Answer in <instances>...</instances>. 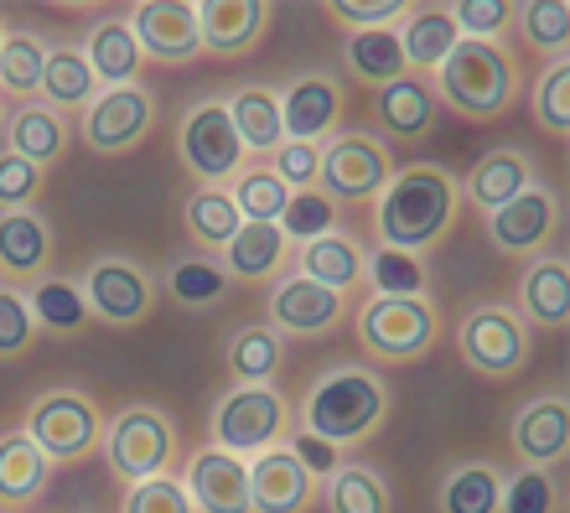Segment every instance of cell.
Instances as JSON below:
<instances>
[{"mask_svg": "<svg viewBox=\"0 0 570 513\" xmlns=\"http://www.w3.org/2000/svg\"><path fill=\"white\" fill-rule=\"evenodd\" d=\"M456 208H462V181L451 177L441 161H410L379 193V213H374L379 244L425 259L451 234Z\"/></svg>", "mask_w": 570, "mask_h": 513, "instance_id": "cell-1", "label": "cell"}, {"mask_svg": "<svg viewBox=\"0 0 570 513\" xmlns=\"http://www.w3.org/2000/svg\"><path fill=\"white\" fill-rule=\"evenodd\" d=\"M384 421H390V384L363 363H337L327 374H316L301 399V431H312L332 446H353V441L374 436Z\"/></svg>", "mask_w": 570, "mask_h": 513, "instance_id": "cell-2", "label": "cell"}, {"mask_svg": "<svg viewBox=\"0 0 570 513\" xmlns=\"http://www.w3.org/2000/svg\"><path fill=\"white\" fill-rule=\"evenodd\" d=\"M435 99H446L462 120H503L519 99V58L503 42L462 37L435 68Z\"/></svg>", "mask_w": 570, "mask_h": 513, "instance_id": "cell-3", "label": "cell"}, {"mask_svg": "<svg viewBox=\"0 0 570 513\" xmlns=\"http://www.w3.org/2000/svg\"><path fill=\"white\" fill-rule=\"evenodd\" d=\"M441 337V317L425 296H368L358 306V343L379 363H421Z\"/></svg>", "mask_w": 570, "mask_h": 513, "instance_id": "cell-4", "label": "cell"}, {"mask_svg": "<svg viewBox=\"0 0 570 513\" xmlns=\"http://www.w3.org/2000/svg\"><path fill=\"white\" fill-rule=\"evenodd\" d=\"M177 452H181L177 421L156 405H130L105 425V456L120 483L161 477V472L177 467Z\"/></svg>", "mask_w": 570, "mask_h": 513, "instance_id": "cell-5", "label": "cell"}, {"mask_svg": "<svg viewBox=\"0 0 570 513\" xmlns=\"http://www.w3.org/2000/svg\"><path fill=\"white\" fill-rule=\"evenodd\" d=\"M456 347L462 363L482 378H519L534 358V337H529L524 317L503 302H478L456 327Z\"/></svg>", "mask_w": 570, "mask_h": 513, "instance_id": "cell-6", "label": "cell"}, {"mask_svg": "<svg viewBox=\"0 0 570 513\" xmlns=\"http://www.w3.org/2000/svg\"><path fill=\"white\" fill-rule=\"evenodd\" d=\"M52 462H78L94 446H105V415L83 389H47L37 405L27 410L21 425Z\"/></svg>", "mask_w": 570, "mask_h": 513, "instance_id": "cell-7", "label": "cell"}, {"mask_svg": "<svg viewBox=\"0 0 570 513\" xmlns=\"http://www.w3.org/2000/svg\"><path fill=\"white\" fill-rule=\"evenodd\" d=\"M83 306L89 317H99L105 327H140L156 306V280L146 275V265L130 255H99L83 265Z\"/></svg>", "mask_w": 570, "mask_h": 513, "instance_id": "cell-8", "label": "cell"}, {"mask_svg": "<svg viewBox=\"0 0 570 513\" xmlns=\"http://www.w3.org/2000/svg\"><path fill=\"white\" fill-rule=\"evenodd\" d=\"M285 421H291V405H285L281 389L239 384V389H228L213 405V441L234 456H255L285 436Z\"/></svg>", "mask_w": 570, "mask_h": 513, "instance_id": "cell-9", "label": "cell"}, {"mask_svg": "<svg viewBox=\"0 0 570 513\" xmlns=\"http://www.w3.org/2000/svg\"><path fill=\"white\" fill-rule=\"evenodd\" d=\"M394 177L390 146L374 136V130H347L332 146H322V177L316 187L332 197V203H374Z\"/></svg>", "mask_w": 570, "mask_h": 513, "instance_id": "cell-10", "label": "cell"}, {"mask_svg": "<svg viewBox=\"0 0 570 513\" xmlns=\"http://www.w3.org/2000/svg\"><path fill=\"white\" fill-rule=\"evenodd\" d=\"M177 151H181L187 171H193L203 187L239 177V167H244V140H239V130H234V120H228V105H224V99H203V105H193L187 115H181Z\"/></svg>", "mask_w": 570, "mask_h": 513, "instance_id": "cell-11", "label": "cell"}, {"mask_svg": "<svg viewBox=\"0 0 570 513\" xmlns=\"http://www.w3.org/2000/svg\"><path fill=\"white\" fill-rule=\"evenodd\" d=\"M150 125H156V99H150L140 83L105 89L83 109V140H89V151H99V156L136 151L140 140L150 136Z\"/></svg>", "mask_w": 570, "mask_h": 513, "instance_id": "cell-12", "label": "cell"}, {"mask_svg": "<svg viewBox=\"0 0 570 513\" xmlns=\"http://www.w3.org/2000/svg\"><path fill=\"white\" fill-rule=\"evenodd\" d=\"M556 234H560V197L544 181H534L513 203L488 213V244L498 255H540Z\"/></svg>", "mask_w": 570, "mask_h": 513, "instance_id": "cell-13", "label": "cell"}, {"mask_svg": "<svg viewBox=\"0 0 570 513\" xmlns=\"http://www.w3.org/2000/svg\"><path fill=\"white\" fill-rule=\"evenodd\" d=\"M146 58L156 62H197L203 58V31H197V6L187 0H140L125 16Z\"/></svg>", "mask_w": 570, "mask_h": 513, "instance_id": "cell-14", "label": "cell"}, {"mask_svg": "<svg viewBox=\"0 0 570 513\" xmlns=\"http://www.w3.org/2000/svg\"><path fill=\"white\" fill-rule=\"evenodd\" d=\"M316 503V477L296 462L291 446H265L249 462V509L255 513H306Z\"/></svg>", "mask_w": 570, "mask_h": 513, "instance_id": "cell-15", "label": "cell"}, {"mask_svg": "<svg viewBox=\"0 0 570 513\" xmlns=\"http://www.w3.org/2000/svg\"><path fill=\"white\" fill-rule=\"evenodd\" d=\"M187 499L197 513H255L249 509V462L224 446H203L187 462Z\"/></svg>", "mask_w": 570, "mask_h": 513, "instance_id": "cell-16", "label": "cell"}, {"mask_svg": "<svg viewBox=\"0 0 570 513\" xmlns=\"http://www.w3.org/2000/svg\"><path fill=\"white\" fill-rule=\"evenodd\" d=\"M343 83L332 73H301L281 89V125L285 140H306L316 146L322 136H332V125L343 120Z\"/></svg>", "mask_w": 570, "mask_h": 513, "instance_id": "cell-17", "label": "cell"}, {"mask_svg": "<svg viewBox=\"0 0 570 513\" xmlns=\"http://www.w3.org/2000/svg\"><path fill=\"white\" fill-rule=\"evenodd\" d=\"M509 441H513V456L524 467H560L566 462V446H570V410H566V394H540L519 405L509 425Z\"/></svg>", "mask_w": 570, "mask_h": 513, "instance_id": "cell-18", "label": "cell"}, {"mask_svg": "<svg viewBox=\"0 0 570 513\" xmlns=\"http://www.w3.org/2000/svg\"><path fill=\"white\" fill-rule=\"evenodd\" d=\"M275 6L271 0H203L197 6V31L208 58H244L265 37Z\"/></svg>", "mask_w": 570, "mask_h": 513, "instance_id": "cell-19", "label": "cell"}, {"mask_svg": "<svg viewBox=\"0 0 570 513\" xmlns=\"http://www.w3.org/2000/svg\"><path fill=\"white\" fill-rule=\"evenodd\" d=\"M337 322H343V296L306 275H291L271 290V327L281 337H322Z\"/></svg>", "mask_w": 570, "mask_h": 513, "instance_id": "cell-20", "label": "cell"}, {"mask_svg": "<svg viewBox=\"0 0 570 513\" xmlns=\"http://www.w3.org/2000/svg\"><path fill=\"white\" fill-rule=\"evenodd\" d=\"M435 83L425 73H405L374 89V130L384 140H425L435 130Z\"/></svg>", "mask_w": 570, "mask_h": 513, "instance_id": "cell-21", "label": "cell"}, {"mask_svg": "<svg viewBox=\"0 0 570 513\" xmlns=\"http://www.w3.org/2000/svg\"><path fill=\"white\" fill-rule=\"evenodd\" d=\"M534 181H540V171H534L529 151L498 146V151H482L478 161H472V171L462 177V197L478 203L482 213H493V208H503V203H513L524 187H534Z\"/></svg>", "mask_w": 570, "mask_h": 513, "instance_id": "cell-22", "label": "cell"}, {"mask_svg": "<svg viewBox=\"0 0 570 513\" xmlns=\"http://www.w3.org/2000/svg\"><path fill=\"white\" fill-rule=\"evenodd\" d=\"M52 265V228L37 208H16L0 213V275L11 280H42Z\"/></svg>", "mask_w": 570, "mask_h": 513, "instance_id": "cell-23", "label": "cell"}, {"mask_svg": "<svg viewBox=\"0 0 570 513\" xmlns=\"http://www.w3.org/2000/svg\"><path fill=\"white\" fill-rule=\"evenodd\" d=\"M363 265H368L363 244L347 239V234H337V228L296 249V275H306V280H316V286L337 290V296H347V290L363 286Z\"/></svg>", "mask_w": 570, "mask_h": 513, "instance_id": "cell-24", "label": "cell"}, {"mask_svg": "<svg viewBox=\"0 0 570 513\" xmlns=\"http://www.w3.org/2000/svg\"><path fill=\"white\" fill-rule=\"evenodd\" d=\"M47 483H52V456L27 431H6L0 436V503L27 509L31 499H42Z\"/></svg>", "mask_w": 570, "mask_h": 513, "instance_id": "cell-25", "label": "cell"}, {"mask_svg": "<svg viewBox=\"0 0 570 513\" xmlns=\"http://www.w3.org/2000/svg\"><path fill=\"white\" fill-rule=\"evenodd\" d=\"M6 151L27 156L31 167H52V161H62V151H68V120H62L58 109L47 105H16L11 115H6Z\"/></svg>", "mask_w": 570, "mask_h": 513, "instance_id": "cell-26", "label": "cell"}, {"mask_svg": "<svg viewBox=\"0 0 570 513\" xmlns=\"http://www.w3.org/2000/svg\"><path fill=\"white\" fill-rule=\"evenodd\" d=\"M519 306H524V327L560 333L570 322V270L566 259H534L519 280Z\"/></svg>", "mask_w": 570, "mask_h": 513, "instance_id": "cell-27", "label": "cell"}, {"mask_svg": "<svg viewBox=\"0 0 570 513\" xmlns=\"http://www.w3.org/2000/svg\"><path fill=\"white\" fill-rule=\"evenodd\" d=\"M224 363L234 384H275L285 368V337L265 322H249V327H234L224 343Z\"/></svg>", "mask_w": 570, "mask_h": 513, "instance_id": "cell-28", "label": "cell"}, {"mask_svg": "<svg viewBox=\"0 0 570 513\" xmlns=\"http://www.w3.org/2000/svg\"><path fill=\"white\" fill-rule=\"evenodd\" d=\"M83 58H89L94 78L109 83V89H125V83H136V68H140V42L130 21L125 16H105V21H94L89 31V47H83Z\"/></svg>", "mask_w": 570, "mask_h": 513, "instance_id": "cell-29", "label": "cell"}, {"mask_svg": "<svg viewBox=\"0 0 570 513\" xmlns=\"http://www.w3.org/2000/svg\"><path fill=\"white\" fill-rule=\"evenodd\" d=\"M503 503V467L493 462H456L435 487V513H498Z\"/></svg>", "mask_w": 570, "mask_h": 513, "instance_id": "cell-30", "label": "cell"}, {"mask_svg": "<svg viewBox=\"0 0 570 513\" xmlns=\"http://www.w3.org/2000/svg\"><path fill=\"white\" fill-rule=\"evenodd\" d=\"M456 42H462V31H456V21H451L446 6H410V21H405V31H400V47H405L410 73L441 68Z\"/></svg>", "mask_w": 570, "mask_h": 513, "instance_id": "cell-31", "label": "cell"}, {"mask_svg": "<svg viewBox=\"0 0 570 513\" xmlns=\"http://www.w3.org/2000/svg\"><path fill=\"white\" fill-rule=\"evenodd\" d=\"M228 120L239 130L244 151H275L285 140V125H281V93L265 89V83H244L234 89L228 99Z\"/></svg>", "mask_w": 570, "mask_h": 513, "instance_id": "cell-32", "label": "cell"}, {"mask_svg": "<svg viewBox=\"0 0 570 513\" xmlns=\"http://www.w3.org/2000/svg\"><path fill=\"white\" fill-rule=\"evenodd\" d=\"M181 224H187V234H193L197 249H228V239L244 228V213L239 203H234V193H224V187H197L187 203H181Z\"/></svg>", "mask_w": 570, "mask_h": 513, "instance_id": "cell-33", "label": "cell"}, {"mask_svg": "<svg viewBox=\"0 0 570 513\" xmlns=\"http://www.w3.org/2000/svg\"><path fill=\"white\" fill-rule=\"evenodd\" d=\"M343 58H347V73H358L363 83H374V89H384V83H394V78L410 73L405 47H400V31H394V27L347 31Z\"/></svg>", "mask_w": 570, "mask_h": 513, "instance_id": "cell-34", "label": "cell"}, {"mask_svg": "<svg viewBox=\"0 0 570 513\" xmlns=\"http://www.w3.org/2000/svg\"><path fill=\"white\" fill-rule=\"evenodd\" d=\"M291 239L281 234V224H244L224 249V270L228 280H265L275 275V265H285Z\"/></svg>", "mask_w": 570, "mask_h": 513, "instance_id": "cell-35", "label": "cell"}, {"mask_svg": "<svg viewBox=\"0 0 570 513\" xmlns=\"http://www.w3.org/2000/svg\"><path fill=\"white\" fill-rule=\"evenodd\" d=\"M42 99L47 109H89L99 99V78L78 47H52L42 68Z\"/></svg>", "mask_w": 570, "mask_h": 513, "instance_id": "cell-36", "label": "cell"}, {"mask_svg": "<svg viewBox=\"0 0 570 513\" xmlns=\"http://www.w3.org/2000/svg\"><path fill=\"white\" fill-rule=\"evenodd\" d=\"M327 513H394L390 477L368 462H343L327 477Z\"/></svg>", "mask_w": 570, "mask_h": 513, "instance_id": "cell-37", "label": "cell"}, {"mask_svg": "<svg viewBox=\"0 0 570 513\" xmlns=\"http://www.w3.org/2000/svg\"><path fill=\"white\" fill-rule=\"evenodd\" d=\"M47 52H52V47H42V37H31V31H6V42H0V93H6V99H31V93H42Z\"/></svg>", "mask_w": 570, "mask_h": 513, "instance_id": "cell-38", "label": "cell"}, {"mask_svg": "<svg viewBox=\"0 0 570 513\" xmlns=\"http://www.w3.org/2000/svg\"><path fill=\"white\" fill-rule=\"evenodd\" d=\"M224 290H228V270H224V259H213V255H187L166 270V296L177 306H187V312H203Z\"/></svg>", "mask_w": 570, "mask_h": 513, "instance_id": "cell-39", "label": "cell"}, {"mask_svg": "<svg viewBox=\"0 0 570 513\" xmlns=\"http://www.w3.org/2000/svg\"><path fill=\"white\" fill-rule=\"evenodd\" d=\"M31 312H37V327L47 333H78L89 322V306H83V290L73 280H58V275H42L37 286L27 290Z\"/></svg>", "mask_w": 570, "mask_h": 513, "instance_id": "cell-40", "label": "cell"}, {"mask_svg": "<svg viewBox=\"0 0 570 513\" xmlns=\"http://www.w3.org/2000/svg\"><path fill=\"white\" fill-rule=\"evenodd\" d=\"M513 21L524 31V42L534 52H550V58H566V42H570V6L566 0H524L513 6Z\"/></svg>", "mask_w": 570, "mask_h": 513, "instance_id": "cell-41", "label": "cell"}, {"mask_svg": "<svg viewBox=\"0 0 570 513\" xmlns=\"http://www.w3.org/2000/svg\"><path fill=\"white\" fill-rule=\"evenodd\" d=\"M234 203H239L244 224H281L285 203H291V187L271 167H249L234 177Z\"/></svg>", "mask_w": 570, "mask_h": 513, "instance_id": "cell-42", "label": "cell"}, {"mask_svg": "<svg viewBox=\"0 0 570 513\" xmlns=\"http://www.w3.org/2000/svg\"><path fill=\"white\" fill-rule=\"evenodd\" d=\"M363 280H374V296H425V259L405 255V249H384L379 244L368 265H363Z\"/></svg>", "mask_w": 570, "mask_h": 513, "instance_id": "cell-43", "label": "cell"}, {"mask_svg": "<svg viewBox=\"0 0 570 513\" xmlns=\"http://www.w3.org/2000/svg\"><path fill=\"white\" fill-rule=\"evenodd\" d=\"M498 513H560V483L550 467L503 472V503Z\"/></svg>", "mask_w": 570, "mask_h": 513, "instance_id": "cell-44", "label": "cell"}, {"mask_svg": "<svg viewBox=\"0 0 570 513\" xmlns=\"http://www.w3.org/2000/svg\"><path fill=\"white\" fill-rule=\"evenodd\" d=\"M332 224H337V203H332L322 187L291 193V203H285V213H281V234H285L291 244L322 239V234H332Z\"/></svg>", "mask_w": 570, "mask_h": 513, "instance_id": "cell-45", "label": "cell"}, {"mask_svg": "<svg viewBox=\"0 0 570 513\" xmlns=\"http://www.w3.org/2000/svg\"><path fill=\"white\" fill-rule=\"evenodd\" d=\"M534 125H540L544 136L566 140L570 136V62H550V73L534 83Z\"/></svg>", "mask_w": 570, "mask_h": 513, "instance_id": "cell-46", "label": "cell"}, {"mask_svg": "<svg viewBox=\"0 0 570 513\" xmlns=\"http://www.w3.org/2000/svg\"><path fill=\"white\" fill-rule=\"evenodd\" d=\"M31 343H37V312L27 290L0 286V358H21Z\"/></svg>", "mask_w": 570, "mask_h": 513, "instance_id": "cell-47", "label": "cell"}, {"mask_svg": "<svg viewBox=\"0 0 570 513\" xmlns=\"http://www.w3.org/2000/svg\"><path fill=\"white\" fill-rule=\"evenodd\" d=\"M42 187H47L42 167H31L27 156H16V151H0V213L37 208Z\"/></svg>", "mask_w": 570, "mask_h": 513, "instance_id": "cell-48", "label": "cell"}, {"mask_svg": "<svg viewBox=\"0 0 570 513\" xmlns=\"http://www.w3.org/2000/svg\"><path fill=\"white\" fill-rule=\"evenodd\" d=\"M446 11L456 21V31L478 37V42H503V27L513 21V6H503V0H456Z\"/></svg>", "mask_w": 570, "mask_h": 513, "instance_id": "cell-49", "label": "cell"}, {"mask_svg": "<svg viewBox=\"0 0 570 513\" xmlns=\"http://www.w3.org/2000/svg\"><path fill=\"white\" fill-rule=\"evenodd\" d=\"M125 513H197V509L187 499V487L171 472H161V477H146V483H130Z\"/></svg>", "mask_w": 570, "mask_h": 513, "instance_id": "cell-50", "label": "cell"}, {"mask_svg": "<svg viewBox=\"0 0 570 513\" xmlns=\"http://www.w3.org/2000/svg\"><path fill=\"white\" fill-rule=\"evenodd\" d=\"M271 171L291 187V193H306L322 177V146H306V140H281L271 151Z\"/></svg>", "mask_w": 570, "mask_h": 513, "instance_id": "cell-51", "label": "cell"}, {"mask_svg": "<svg viewBox=\"0 0 570 513\" xmlns=\"http://www.w3.org/2000/svg\"><path fill=\"white\" fill-rule=\"evenodd\" d=\"M327 11L337 16L347 31H379V27H390L394 16H410V6L405 0H374V6H368V0H332Z\"/></svg>", "mask_w": 570, "mask_h": 513, "instance_id": "cell-52", "label": "cell"}, {"mask_svg": "<svg viewBox=\"0 0 570 513\" xmlns=\"http://www.w3.org/2000/svg\"><path fill=\"white\" fill-rule=\"evenodd\" d=\"M291 452H296V462L312 472V477H332V472L343 467V446H332V441L312 436V431H296V436H291Z\"/></svg>", "mask_w": 570, "mask_h": 513, "instance_id": "cell-53", "label": "cell"}, {"mask_svg": "<svg viewBox=\"0 0 570 513\" xmlns=\"http://www.w3.org/2000/svg\"><path fill=\"white\" fill-rule=\"evenodd\" d=\"M0 130H6V105H0Z\"/></svg>", "mask_w": 570, "mask_h": 513, "instance_id": "cell-54", "label": "cell"}, {"mask_svg": "<svg viewBox=\"0 0 570 513\" xmlns=\"http://www.w3.org/2000/svg\"><path fill=\"white\" fill-rule=\"evenodd\" d=\"M0 42H6V31H0Z\"/></svg>", "mask_w": 570, "mask_h": 513, "instance_id": "cell-55", "label": "cell"}]
</instances>
